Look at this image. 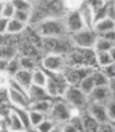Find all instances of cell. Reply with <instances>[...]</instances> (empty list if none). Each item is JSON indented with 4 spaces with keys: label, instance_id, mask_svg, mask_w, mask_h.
Listing matches in <instances>:
<instances>
[{
    "label": "cell",
    "instance_id": "cell-1",
    "mask_svg": "<svg viewBox=\"0 0 115 132\" xmlns=\"http://www.w3.org/2000/svg\"><path fill=\"white\" fill-rule=\"evenodd\" d=\"M32 26L41 37H63L68 34L63 17L50 16Z\"/></svg>",
    "mask_w": 115,
    "mask_h": 132
},
{
    "label": "cell",
    "instance_id": "cell-2",
    "mask_svg": "<svg viewBox=\"0 0 115 132\" xmlns=\"http://www.w3.org/2000/svg\"><path fill=\"white\" fill-rule=\"evenodd\" d=\"M40 67L47 73H64L67 69V56L61 53H46L41 57Z\"/></svg>",
    "mask_w": 115,
    "mask_h": 132
},
{
    "label": "cell",
    "instance_id": "cell-3",
    "mask_svg": "<svg viewBox=\"0 0 115 132\" xmlns=\"http://www.w3.org/2000/svg\"><path fill=\"white\" fill-rule=\"evenodd\" d=\"M71 38L67 40L66 36L63 37H42V50L46 53H61L68 54L71 51Z\"/></svg>",
    "mask_w": 115,
    "mask_h": 132
},
{
    "label": "cell",
    "instance_id": "cell-4",
    "mask_svg": "<svg viewBox=\"0 0 115 132\" xmlns=\"http://www.w3.org/2000/svg\"><path fill=\"white\" fill-rule=\"evenodd\" d=\"M72 110H73V106H71L66 100L61 98L59 100H53L52 108L47 116H50L51 119H53L61 125L63 122H67L72 117Z\"/></svg>",
    "mask_w": 115,
    "mask_h": 132
},
{
    "label": "cell",
    "instance_id": "cell-5",
    "mask_svg": "<svg viewBox=\"0 0 115 132\" xmlns=\"http://www.w3.org/2000/svg\"><path fill=\"white\" fill-rule=\"evenodd\" d=\"M97 32L93 29H83L78 32L71 34V41L74 47L84 48V50H93L95 40H97Z\"/></svg>",
    "mask_w": 115,
    "mask_h": 132
},
{
    "label": "cell",
    "instance_id": "cell-6",
    "mask_svg": "<svg viewBox=\"0 0 115 132\" xmlns=\"http://www.w3.org/2000/svg\"><path fill=\"white\" fill-rule=\"evenodd\" d=\"M62 99L66 100L71 106L78 108V109H82L83 106H86L88 104V95L84 94L79 89V86L77 85L67 86V89L64 90L63 95H62Z\"/></svg>",
    "mask_w": 115,
    "mask_h": 132
},
{
    "label": "cell",
    "instance_id": "cell-7",
    "mask_svg": "<svg viewBox=\"0 0 115 132\" xmlns=\"http://www.w3.org/2000/svg\"><path fill=\"white\" fill-rule=\"evenodd\" d=\"M93 69L94 67H72L69 69H66L63 75L68 85H78L84 77L92 73Z\"/></svg>",
    "mask_w": 115,
    "mask_h": 132
},
{
    "label": "cell",
    "instance_id": "cell-8",
    "mask_svg": "<svg viewBox=\"0 0 115 132\" xmlns=\"http://www.w3.org/2000/svg\"><path fill=\"white\" fill-rule=\"evenodd\" d=\"M9 100L12 108H25L30 109L31 100L29 98V93L25 90H20L16 88L9 86Z\"/></svg>",
    "mask_w": 115,
    "mask_h": 132
},
{
    "label": "cell",
    "instance_id": "cell-9",
    "mask_svg": "<svg viewBox=\"0 0 115 132\" xmlns=\"http://www.w3.org/2000/svg\"><path fill=\"white\" fill-rule=\"evenodd\" d=\"M64 22H66V27L68 30V34H74L81 30L86 29V25L83 21V17L79 10L75 11H67V14L63 16Z\"/></svg>",
    "mask_w": 115,
    "mask_h": 132
},
{
    "label": "cell",
    "instance_id": "cell-10",
    "mask_svg": "<svg viewBox=\"0 0 115 132\" xmlns=\"http://www.w3.org/2000/svg\"><path fill=\"white\" fill-rule=\"evenodd\" d=\"M87 112H89L99 123H103V122L109 120L108 114H106V106H105L104 103L88 101V104H87Z\"/></svg>",
    "mask_w": 115,
    "mask_h": 132
},
{
    "label": "cell",
    "instance_id": "cell-11",
    "mask_svg": "<svg viewBox=\"0 0 115 132\" xmlns=\"http://www.w3.org/2000/svg\"><path fill=\"white\" fill-rule=\"evenodd\" d=\"M5 120H6V130H9V131H25V126H24L22 121L20 120L16 111L11 106L6 111Z\"/></svg>",
    "mask_w": 115,
    "mask_h": 132
},
{
    "label": "cell",
    "instance_id": "cell-12",
    "mask_svg": "<svg viewBox=\"0 0 115 132\" xmlns=\"http://www.w3.org/2000/svg\"><path fill=\"white\" fill-rule=\"evenodd\" d=\"M114 94L111 93L109 86H95L92 90V93L88 95V101H98V103H106Z\"/></svg>",
    "mask_w": 115,
    "mask_h": 132
},
{
    "label": "cell",
    "instance_id": "cell-13",
    "mask_svg": "<svg viewBox=\"0 0 115 132\" xmlns=\"http://www.w3.org/2000/svg\"><path fill=\"white\" fill-rule=\"evenodd\" d=\"M115 29V19L111 16H104L102 19L97 20L94 22V26H93V30L97 32V35L103 34V32H106V31H110V30Z\"/></svg>",
    "mask_w": 115,
    "mask_h": 132
},
{
    "label": "cell",
    "instance_id": "cell-14",
    "mask_svg": "<svg viewBox=\"0 0 115 132\" xmlns=\"http://www.w3.org/2000/svg\"><path fill=\"white\" fill-rule=\"evenodd\" d=\"M12 78H14L20 85H22L26 90H29V88L32 85V70L19 69L16 73L12 75Z\"/></svg>",
    "mask_w": 115,
    "mask_h": 132
},
{
    "label": "cell",
    "instance_id": "cell-15",
    "mask_svg": "<svg viewBox=\"0 0 115 132\" xmlns=\"http://www.w3.org/2000/svg\"><path fill=\"white\" fill-rule=\"evenodd\" d=\"M27 93H29V98L31 100V103L32 101H37V100H43V99H52L48 95V93H47L45 86H39L32 84L29 88Z\"/></svg>",
    "mask_w": 115,
    "mask_h": 132
},
{
    "label": "cell",
    "instance_id": "cell-16",
    "mask_svg": "<svg viewBox=\"0 0 115 132\" xmlns=\"http://www.w3.org/2000/svg\"><path fill=\"white\" fill-rule=\"evenodd\" d=\"M17 56H19V46L17 45L6 42L3 46H0V58L10 61V59L17 57Z\"/></svg>",
    "mask_w": 115,
    "mask_h": 132
},
{
    "label": "cell",
    "instance_id": "cell-17",
    "mask_svg": "<svg viewBox=\"0 0 115 132\" xmlns=\"http://www.w3.org/2000/svg\"><path fill=\"white\" fill-rule=\"evenodd\" d=\"M41 59L37 57H32V56H19V63L21 69H27V70H34L37 67H40Z\"/></svg>",
    "mask_w": 115,
    "mask_h": 132
},
{
    "label": "cell",
    "instance_id": "cell-18",
    "mask_svg": "<svg viewBox=\"0 0 115 132\" xmlns=\"http://www.w3.org/2000/svg\"><path fill=\"white\" fill-rule=\"evenodd\" d=\"M29 25L19 21L16 19H10L9 20V23H7V31L6 34L7 35H22L25 32V30L27 29Z\"/></svg>",
    "mask_w": 115,
    "mask_h": 132
},
{
    "label": "cell",
    "instance_id": "cell-19",
    "mask_svg": "<svg viewBox=\"0 0 115 132\" xmlns=\"http://www.w3.org/2000/svg\"><path fill=\"white\" fill-rule=\"evenodd\" d=\"M47 79H48V73L43 68L37 67L32 70V84L39 86H46Z\"/></svg>",
    "mask_w": 115,
    "mask_h": 132
},
{
    "label": "cell",
    "instance_id": "cell-20",
    "mask_svg": "<svg viewBox=\"0 0 115 132\" xmlns=\"http://www.w3.org/2000/svg\"><path fill=\"white\" fill-rule=\"evenodd\" d=\"M55 130H59V123L56 122L53 119H51L50 116H46V119L34 128V131H40V132H50V131H55Z\"/></svg>",
    "mask_w": 115,
    "mask_h": 132
},
{
    "label": "cell",
    "instance_id": "cell-21",
    "mask_svg": "<svg viewBox=\"0 0 115 132\" xmlns=\"http://www.w3.org/2000/svg\"><path fill=\"white\" fill-rule=\"evenodd\" d=\"M94 56H95V63L98 65V68H105L109 64H111L114 61L110 56L109 51H102V52H95L94 51Z\"/></svg>",
    "mask_w": 115,
    "mask_h": 132
},
{
    "label": "cell",
    "instance_id": "cell-22",
    "mask_svg": "<svg viewBox=\"0 0 115 132\" xmlns=\"http://www.w3.org/2000/svg\"><path fill=\"white\" fill-rule=\"evenodd\" d=\"M53 100L55 99H43V100L32 101L31 105H30V109L37 110V111H41V112L48 115V112H50V110L52 108V104H53Z\"/></svg>",
    "mask_w": 115,
    "mask_h": 132
},
{
    "label": "cell",
    "instance_id": "cell-23",
    "mask_svg": "<svg viewBox=\"0 0 115 132\" xmlns=\"http://www.w3.org/2000/svg\"><path fill=\"white\" fill-rule=\"evenodd\" d=\"M92 77L95 86H105L109 85V77L106 75V73L104 72L102 68H94V70L92 72Z\"/></svg>",
    "mask_w": 115,
    "mask_h": 132
},
{
    "label": "cell",
    "instance_id": "cell-24",
    "mask_svg": "<svg viewBox=\"0 0 115 132\" xmlns=\"http://www.w3.org/2000/svg\"><path fill=\"white\" fill-rule=\"evenodd\" d=\"M82 121H83L84 131H99L100 123L89 112H86V115H82Z\"/></svg>",
    "mask_w": 115,
    "mask_h": 132
},
{
    "label": "cell",
    "instance_id": "cell-25",
    "mask_svg": "<svg viewBox=\"0 0 115 132\" xmlns=\"http://www.w3.org/2000/svg\"><path fill=\"white\" fill-rule=\"evenodd\" d=\"M93 70H94V69H93ZM77 86H79V89H81L84 94L89 95V94L92 93L93 89L95 88V84H94V80H93L92 73H90V74H88L87 77H84V78L81 80V83H79Z\"/></svg>",
    "mask_w": 115,
    "mask_h": 132
},
{
    "label": "cell",
    "instance_id": "cell-26",
    "mask_svg": "<svg viewBox=\"0 0 115 132\" xmlns=\"http://www.w3.org/2000/svg\"><path fill=\"white\" fill-rule=\"evenodd\" d=\"M114 46V43H111L110 41L105 40L102 36H97V40H95V43H94V47H93V51L95 52H102V51H110V48Z\"/></svg>",
    "mask_w": 115,
    "mask_h": 132
},
{
    "label": "cell",
    "instance_id": "cell-27",
    "mask_svg": "<svg viewBox=\"0 0 115 132\" xmlns=\"http://www.w3.org/2000/svg\"><path fill=\"white\" fill-rule=\"evenodd\" d=\"M29 116H30V123H31V127H32V130H34L39 123H41L42 121L46 119L47 115L46 114H43V112H41V111H37V110L29 109Z\"/></svg>",
    "mask_w": 115,
    "mask_h": 132
},
{
    "label": "cell",
    "instance_id": "cell-28",
    "mask_svg": "<svg viewBox=\"0 0 115 132\" xmlns=\"http://www.w3.org/2000/svg\"><path fill=\"white\" fill-rule=\"evenodd\" d=\"M11 108H12V106H11ZM14 110L16 111V114L19 115L20 120L22 121L24 126H25V131H26V130H32L31 123H30L29 109H25V108H14Z\"/></svg>",
    "mask_w": 115,
    "mask_h": 132
},
{
    "label": "cell",
    "instance_id": "cell-29",
    "mask_svg": "<svg viewBox=\"0 0 115 132\" xmlns=\"http://www.w3.org/2000/svg\"><path fill=\"white\" fill-rule=\"evenodd\" d=\"M83 4H84V0H62V6L66 11L79 10Z\"/></svg>",
    "mask_w": 115,
    "mask_h": 132
},
{
    "label": "cell",
    "instance_id": "cell-30",
    "mask_svg": "<svg viewBox=\"0 0 115 132\" xmlns=\"http://www.w3.org/2000/svg\"><path fill=\"white\" fill-rule=\"evenodd\" d=\"M31 17H32V11H29V10H16L14 14V19H16L26 25L31 23Z\"/></svg>",
    "mask_w": 115,
    "mask_h": 132
},
{
    "label": "cell",
    "instance_id": "cell-31",
    "mask_svg": "<svg viewBox=\"0 0 115 132\" xmlns=\"http://www.w3.org/2000/svg\"><path fill=\"white\" fill-rule=\"evenodd\" d=\"M16 10H29L32 11L34 10V3L30 0H11Z\"/></svg>",
    "mask_w": 115,
    "mask_h": 132
},
{
    "label": "cell",
    "instance_id": "cell-32",
    "mask_svg": "<svg viewBox=\"0 0 115 132\" xmlns=\"http://www.w3.org/2000/svg\"><path fill=\"white\" fill-rule=\"evenodd\" d=\"M16 11L14 4L11 3V0H7V1H4V6H3V11H1V16L6 17V19H12L14 17V14Z\"/></svg>",
    "mask_w": 115,
    "mask_h": 132
},
{
    "label": "cell",
    "instance_id": "cell-33",
    "mask_svg": "<svg viewBox=\"0 0 115 132\" xmlns=\"http://www.w3.org/2000/svg\"><path fill=\"white\" fill-rule=\"evenodd\" d=\"M105 106H106V114H108L109 120L115 122V95L111 96V98L105 103Z\"/></svg>",
    "mask_w": 115,
    "mask_h": 132
},
{
    "label": "cell",
    "instance_id": "cell-34",
    "mask_svg": "<svg viewBox=\"0 0 115 132\" xmlns=\"http://www.w3.org/2000/svg\"><path fill=\"white\" fill-rule=\"evenodd\" d=\"M19 69H21V67H20V63H19V56H17V57L12 58V59H10V61H9L6 72L10 74V77H12V75L15 74Z\"/></svg>",
    "mask_w": 115,
    "mask_h": 132
},
{
    "label": "cell",
    "instance_id": "cell-35",
    "mask_svg": "<svg viewBox=\"0 0 115 132\" xmlns=\"http://www.w3.org/2000/svg\"><path fill=\"white\" fill-rule=\"evenodd\" d=\"M10 74L7 72H0V88H6L9 86V81H10Z\"/></svg>",
    "mask_w": 115,
    "mask_h": 132
},
{
    "label": "cell",
    "instance_id": "cell-36",
    "mask_svg": "<svg viewBox=\"0 0 115 132\" xmlns=\"http://www.w3.org/2000/svg\"><path fill=\"white\" fill-rule=\"evenodd\" d=\"M99 36H102V37H104L105 40L110 41L111 43L115 45V29L110 30V31H106V32H103V34H99Z\"/></svg>",
    "mask_w": 115,
    "mask_h": 132
},
{
    "label": "cell",
    "instance_id": "cell-37",
    "mask_svg": "<svg viewBox=\"0 0 115 132\" xmlns=\"http://www.w3.org/2000/svg\"><path fill=\"white\" fill-rule=\"evenodd\" d=\"M106 73V75L109 77V79L111 78H115V62H113L111 64H109L108 67H105V68H102Z\"/></svg>",
    "mask_w": 115,
    "mask_h": 132
},
{
    "label": "cell",
    "instance_id": "cell-38",
    "mask_svg": "<svg viewBox=\"0 0 115 132\" xmlns=\"http://www.w3.org/2000/svg\"><path fill=\"white\" fill-rule=\"evenodd\" d=\"M9 20H10V19H6V17H4V16H0V34H6Z\"/></svg>",
    "mask_w": 115,
    "mask_h": 132
},
{
    "label": "cell",
    "instance_id": "cell-39",
    "mask_svg": "<svg viewBox=\"0 0 115 132\" xmlns=\"http://www.w3.org/2000/svg\"><path fill=\"white\" fill-rule=\"evenodd\" d=\"M6 130V120H5V114L0 112V131Z\"/></svg>",
    "mask_w": 115,
    "mask_h": 132
},
{
    "label": "cell",
    "instance_id": "cell-40",
    "mask_svg": "<svg viewBox=\"0 0 115 132\" xmlns=\"http://www.w3.org/2000/svg\"><path fill=\"white\" fill-rule=\"evenodd\" d=\"M7 63H9V61L0 58V72H6V69H7Z\"/></svg>",
    "mask_w": 115,
    "mask_h": 132
},
{
    "label": "cell",
    "instance_id": "cell-41",
    "mask_svg": "<svg viewBox=\"0 0 115 132\" xmlns=\"http://www.w3.org/2000/svg\"><path fill=\"white\" fill-rule=\"evenodd\" d=\"M108 86H109V89L111 90V93L115 95V78H111V79H110V80H109V85H108Z\"/></svg>",
    "mask_w": 115,
    "mask_h": 132
},
{
    "label": "cell",
    "instance_id": "cell-42",
    "mask_svg": "<svg viewBox=\"0 0 115 132\" xmlns=\"http://www.w3.org/2000/svg\"><path fill=\"white\" fill-rule=\"evenodd\" d=\"M6 38H7V35L6 34H0V46H3L4 43H6Z\"/></svg>",
    "mask_w": 115,
    "mask_h": 132
},
{
    "label": "cell",
    "instance_id": "cell-43",
    "mask_svg": "<svg viewBox=\"0 0 115 132\" xmlns=\"http://www.w3.org/2000/svg\"><path fill=\"white\" fill-rule=\"evenodd\" d=\"M109 53H110V56H111V58H113V61L115 62V45L111 47V48H110Z\"/></svg>",
    "mask_w": 115,
    "mask_h": 132
},
{
    "label": "cell",
    "instance_id": "cell-44",
    "mask_svg": "<svg viewBox=\"0 0 115 132\" xmlns=\"http://www.w3.org/2000/svg\"><path fill=\"white\" fill-rule=\"evenodd\" d=\"M3 6H4V0H0V16H1V11H3Z\"/></svg>",
    "mask_w": 115,
    "mask_h": 132
},
{
    "label": "cell",
    "instance_id": "cell-45",
    "mask_svg": "<svg viewBox=\"0 0 115 132\" xmlns=\"http://www.w3.org/2000/svg\"><path fill=\"white\" fill-rule=\"evenodd\" d=\"M113 9H114V14H115V0L113 1Z\"/></svg>",
    "mask_w": 115,
    "mask_h": 132
},
{
    "label": "cell",
    "instance_id": "cell-46",
    "mask_svg": "<svg viewBox=\"0 0 115 132\" xmlns=\"http://www.w3.org/2000/svg\"><path fill=\"white\" fill-rule=\"evenodd\" d=\"M105 3H110V1H114V0H104Z\"/></svg>",
    "mask_w": 115,
    "mask_h": 132
},
{
    "label": "cell",
    "instance_id": "cell-47",
    "mask_svg": "<svg viewBox=\"0 0 115 132\" xmlns=\"http://www.w3.org/2000/svg\"><path fill=\"white\" fill-rule=\"evenodd\" d=\"M30 1H32V3H34V1H36V0H30Z\"/></svg>",
    "mask_w": 115,
    "mask_h": 132
},
{
    "label": "cell",
    "instance_id": "cell-48",
    "mask_svg": "<svg viewBox=\"0 0 115 132\" xmlns=\"http://www.w3.org/2000/svg\"><path fill=\"white\" fill-rule=\"evenodd\" d=\"M4 1H7V0H4Z\"/></svg>",
    "mask_w": 115,
    "mask_h": 132
}]
</instances>
